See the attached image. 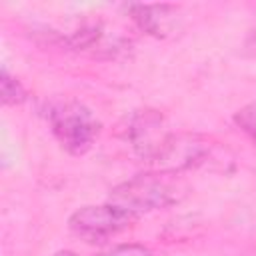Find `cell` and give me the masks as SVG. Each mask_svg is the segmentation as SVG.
I'll return each mask as SVG.
<instances>
[{"label":"cell","instance_id":"1","mask_svg":"<svg viewBox=\"0 0 256 256\" xmlns=\"http://www.w3.org/2000/svg\"><path fill=\"white\" fill-rule=\"evenodd\" d=\"M178 174L172 172H146L138 174L116 188H112L108 202L132 212L134 216L144 212H154L168 208L182 200L186 194V186Z\"/></svg>","mask_w":256,"mask_h":256},{"label":"cell","instance_id":"2","mask_svg":"<svg viewBox=\"0 0 256 256\" xmlns=\"http://www.w3.org/2000/svg\"><path fill=\"white\" fill-rule=\"evenodd\" d=\"M46 118L54 138L68 154L74 156L86 154L100 134V120L86 104L78 100L52 102L46 108Z\"/></svg>","mask_w":256,"mask_h":256},{"label":"cell","instance_id":"3","mask_svg":"<svg viewBox=\"0 0 256 256\" xmlns=\"http://www.w3.org/2000/svg\"><path fill=\"white\" fill-rule=\"evenodd\" d=\"M136 216L112 202L88 204L72 212L68 228L86 242H104L134 224Z\"/></svg>","mask_w":256,"mask_h":256},{"label":"cell","instance_id":"4","mask_svg":"<svg viewBox=\"0 0 256 256\" xmlns=\"http://www.w3.org/2000/svg\"><path fill=\"white\" fill-rule=\"evenodd\" d=\"M170 134L172 132L166 128L164 116L152 108L132 112L124 128V138L128 140L130 148L148 164L154 162Z\"/></svg>","mask_w":256,"mask_h":256},{"label":"cell","instance_id":"5","mask_svg":"<svg viewBox=\"0 0 256 256\" xmlns=\"http://www.w3.org/2000/svg\"><path fill=\"white\" fill-rule=\"evenodd\" d=\"M210 154V142L200 134L190 132H172L158 156L154 158L152 166L160 172L178 174L182 170L194 168L204 162Z\"/></svg>","mask_w":256,"mask_h":256},{"label":"cell","instance_id":"6","mask_svg":"<svg viewBox=\"0 0 256 256\" xmlns=\"http://www.w3.org/2000/svg\"><path fill=\"white\" fill-rule=\"evenodd\" d=\"M66 42L78 52H86L102 58H114L126 48H130V40L122 32L106 26L104 22L82 24L66 38Z\"/></svg>","mask_w":256,"mask_h":256},{"label":"cell","instance_id":"7","mask_svg":"<svg viewBox=\"0 0 256 256\" xmlns=\"http://www.w3.org/2000/svg\"><path fill=\"white\" fill-rule=\"evenodd\" d=\"M132 22L146 34L166 38L180 28V8L172 4H128Z\"/></svg>","mask_w":256,"mask_h":256},{"label":"cell","instance_id":"8","mask_svg":"<svg viewBox=\"0 0 256 256\" xmlns=\"http://www.w3.org/2000/svg\"><path fill=\"white\" fill-rule=\"evenodd\" d=\"M2 102L8 104V106H16V104H22L26 98H28V92L26 88L22 86V82L12 76L8 70H2Z\"/></svg>","mask_w":256,"mask_h":256},{"label":"cell","instance_id":"9","mask_svg":"<svg viewBox=\"0 0 256 256\" xmlns=\"http://www.w3.org/2000/svg\"><path fill=\"white\" fill-rule=\"evenodd\" d=\"M234 124L246 134V138L256 146V98L234 112Z\"/></svg>","mask_w":256,"mask_h":256},{"label":"cell","instance_id":"10","mask_svg":"<svg viewBox=\"0 0 256 256\" xmlns=\"http://www.w3.org/2000/svg\"><path fill=\"white\" fill-rule=\"evenodd\" d=\"M98 256H152V252L144 244L128 242V244H118V246H114L108 252H102Z\"/></svg>","mask_w":256,"mask_h":256},{"label":"cell","instance_id":"11","mask_svg":"<svg viewBox=\"0 0 256 256\" xmlns=\"http://www.w3.org/2000/svg\"><path fill=\"white\" fill-rule=\"evenodd\" d=\"M54 256H76L74 252H58V254H54Z\"/></svg>","mask_w":256,"mask_h":256},{"label":"cell","instance_id":"12","mask_svg":"<svg viewBox=\"0 0 256 256\" xmlns=\"http://www.w3.org/2000/svg\"><path fill=\"white\" fill-rule=\"evenodd\" d=\"M252 46H254V50H256V40H254V44H252Z\"/></svg>","mask_w":256,"mask_h":256}]
</instances>
